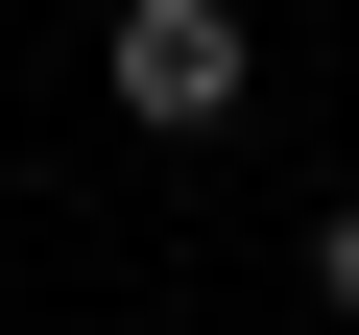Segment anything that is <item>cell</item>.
I'll list each match as a JSON object with an SVG mask.
<instances>
[{
	"label": "cell",
	"instance_id": "obj_1",
	"mask_svg": "<svg viewBox=\"0 0 359 335\" xmlns=\"http://www.w3.org/2000/svg\"><path fill=\"white\" fill-rule=\"evenodd\" d=\"M96 96L144 144H240L264 120V25H240V0H120V25H96Z\"/></svg>",
	"mask_w": 359,
	"mask_h": 335
},
{
	"label": "cell",
	"instance_id": "obj_2",
	"mask_svg": "<svg viewBox=\"0 0 359 335\" xmlns=\"http://www.w3.org/2000/svg\"><path fill=\"white\" fill-rule=\"evenodd\" d=\"M311 311H335V335H359V216H311Z\"/></svg>",
	"mask_w": 359,
	"mask_h": 335
}]
</instances>
